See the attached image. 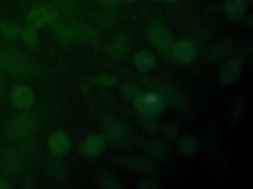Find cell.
<instances>
[{
  "instance_id": "obj_19",
  "label": "cell",
  "mask_w": 253,
  "mask_h": 189,
  "mask_svg": "<svg viewBox=\"0 0 253 189\" xmlns=\"http://www.w3.org/2000/svg\"><path fill=\"white\" fill-rule=\"evenodd\" d=\"M199 143L196 137L192 135H184L179 140L178 148L182 154L192 155L198 151Z\"/></svg>"
},
{
  "instance_id": "obj_1",
  "label": "cell",
  "mask_w": 253,
  "mask_h": 189,
  "mask_svg": "<svg viewBox=\"0 0 253 189\" xmlns=\"http://www.w3.org/2000/svg\"><path fill=\"white\" fill-rule=\"evenodd\" d=\"M0 66L17 76H26L32 71L30 59L14 46L0 47Z\"/></svg>"
},
{
  "instance_id": "obj_12",
  "label": "cell",
  "mask_w": 253,
  "mask_h": 189,
  "mask_svg": "<svg viewBox=\"0 0 253 189\" xmlns=\"http://www.w3.org/2000/svg\"><path fill=\"white\" fill-rule=\"evenodd\" d=\"M48 145L53 153L63 155L70 148L71 140L66 132L60 130L51 134L48 140Z\"/></svg>"
},
{
  "instance_id": "obj_27",
  "label": "cell",
  "mask_w": 253,
  "mask_h": 189,
  "mask_svg": "<svg viewBox=\"0 0 253 189\" xmlns=\"http://www.w3.org/2000/svg\"><path fill=\"white\" fill-rule=\"evenodd\" d=\"M141 125L144 128L145 131L150 133V134H154V133L158 131V124L152 118L143 117V119L141 121Z\"/></svg>"
},
{
  "instance_id": "obj_30",
  "label": "cell",
  "mask_w": 253,
  "mask_h": 189,
  "mask_svg": "<svg viewBox=\"0 0 253 189\" xmlns=\"http://www.w3.org/2000/svg\"><path fill=\"white\" fill-rule=\"evenodd\" d=\"M138 188L140 189H156L158 188V183L151 179H145L140 182Z\"/></svg>"
},
{
  "instance_id": "obj_5",
  "label": "cell",
  "mask_w": 253,
  "mask_h": 189,
  "mask_svg": "<svg viewBox=\"0 0 253 189\" xmlns=\"http://www.w3.org/2000/svg\"><path fill=\"white\" fill-rule=\"evenodd\" d=\"M33 117L27 113L20 114L12 118L8 126V135L12 140H20L29 137L35 129Z\"/></svg>"
},
{
  "instance_id": "obj_26",
  "label": "cell",
  "mask_w": 253,
  "mask_h": 189,
  "mask_svg": "<svg viewBox=\"0 0 253 189\" xmlns=\"http://www.w3.org/2000/svg\"><path fill=\"white\" fill-rule=\"evenodd\" d=\"M94 19L97 23L103 25V26H111V25H114V22H115V17L113 15L105 11L96 13Z\"/></svg>"
},
{
  "instance_id": "obj_9",
  "label": "cell",
  "mask_w": 253,
  "mask_h": 189,
  "mask_svg": "<svg viewBox=\"0 0 253 189\" xmlns=\"http://www.w3.org/2000/svg\"><path fill=\"white\" fill-rule=\"evenodd\" d=\"M171 52L176 61L181 63H190L196 56L195 47L187 40H180L173 44Z\"/></svg>"
},
{
  "instance_id": "obj_18",
  "label": "cell",
  "mask_w": 253,
  "mask_h": 189,
  "mask_svg": "<svg viewBox=\"0 0 253 189\" xmlns=\"http://www.w3.org/2000/svg\"><path fill=\"white\" fill-rule=\"evenodd\" d=\"M145 147L149 155L158 160L166 159L169 154L167 146L160 140H149L146 143Z\"/></svg>"
},
{
  "instance_id": "obj_4",
  "label": "cell",
  "mask_w": 253,
  "mask_h": 189,
  "mask_svg": "<svg viewBox=\"0 0 253 189\" xmlns=\"http://www.w3.org/2000/svg\"><path fill=\"white\" fill-rule=\"evenodd\" d=\"M60 13L53 7L40 4L31 8L26 16L27 26L38 29L60 21Z\"/></svg>"
},
{
  "instance_id": "obj_3",
  "label": "cell",
  "mask_w": 253,
  "mask_h": 189,
  "mask_svg": "<svg viewBox=\"0 0 253 189\" xmlns=\"http://www.w3.org/2000/svg\"><path fill=\"white\" fill-rule=\"evenodd\" d=\"M134 101L137 112L146 118L158 116L165 106V100L155 92L140 93Z\"/></svg>"
},
{
  "instance_id": "obj_20",
  "label": "cell",
  "mask_w": 253,
  "mask_h": 189,
  "mask_svg": "<svg viewBox=\"0 0 253 189\" xmlns=\"http://www.w3.org/2000/svg\"><path fill=\"white\" fill-rule=\"evenodd\" d=\"M247 3L244 0H227L225 2L224 10L232 18H240L245 11Z\"/></svg>"
},
{
  "instance_id": "obj_33",
  "label": "cell",
  "mask_w": 253,
  "mask_h": 189,
  "mask_svg": "<svg viewBox=\"0 0 253 189\" xmlns=\"http://www.w3.org/2000/svg\"><path fill=\"white\" fill-rule=\"evenodd\" d=\"M244 1H245L246 3L248 2V1H251V0H244Z\"/></svg>"
},
{
  "instance_id": "obj_16",
  "label": "cell",
  "mask_w": 253,
  "mask_h": 189,
  "mask_svg": "<svg viewBox=\"0 0 253 189\" xmlns=\"http://www.w3.org/2000/svg\"><path fill=\"white\" fill-rule=\"evenodd\" d=\"M78 39L82 40L92 45L100 42V36L97 30L89 25L78 24Z\"/></svg>"
},
{
  "instance_id": "obj_17",
  "label": "cell",
  "mask_w": 253,
  "mask_h": 189,
  "mask_svg": "<svg viewBox=\"0 0 253 189\" xmlns=\"http://www.w3.org/2000/svg\"><path fill=\"white\" fill-rule=\"evenodd\" d=\"M129 47V38L122 32L116 35L115 39L111 43L109 47V53L112 56H122L126 53Z\"/></svg>"
},
{
  "instance_id": "obj_13",
  "label": "cell",
  "mask_w": 253,
  "mask_h": 189,
  "mask_svg": "<svg viewBox=\"0 0 253 189\" xmlns=\"http://www.w3.org/2000/svg\"><path fill=\"white\" fill-rule=\"evenodd\" d=\"M243 62L239 59H232L223 66L220 73L222 82L225 85H229L236 81L242 71Z\"/></svg>"
},
{
  "instance_id": "obj_29",
  "label": "cell",
  "mask_w": 253,
  "mask_h": 189,
  "mask_svg": "<svg viewBox=\"0 0 253 189\" xmlns=\"http://www.w3.org/2000/svg\"><path fill=\"white\" fill-rule=\"evenodd\" d=\"M102 7L106 9H115L119 6L121 0H96Z\"/></svg>"
},
{
  "instance_id": "obj_24",
  "label": "cell",
  "mask_w": 253,
  "mask_h": 189,
  "mask_svg": "<svg viewBox=\"0 0 253 189\" xmlns=\"http://www.w3.org/2000/svg\"><path fill=\"white\" fill-rule=\"evenodd\" d=\"M121 93L128 100H134L136 97L140 94V91L139 87L132 83H124L121 87Z\"/></svg>"
},
{
  "instance_id": "obj_25",
  "label": "cell",
  "mask_w": 253,
  "mask_h": 189,
  "mask_svg": "<svg viewBox=\"0 0 253 189\" xmlns=\"http://www.w3.org/2000/svg\"><path fill=\"white\" fill-rule=\"evenodd\" d=\"M99 183L105 189H121V183L115 177L109 175H103L99 179Z\"/></svg>"
},
{
  "instance_id": "obj_8",
  "label": "cell",
  "mask_w": 253,
  "mask_h": 189,
  "mask_svg": "<svg viewBox=\"0 0 253 189\" xmlns=\"http://www.w3.org/2000/svg\"><path fill=\"white\" fill-rule=\"evenodd\" d=\"M54 37L63 44H70L78 39V24L58 21L53 25Z\"/></svg>"
},
{
  "instance_id": "obj_2",
  "label": "cell",
  "mask_w": 253,
  "mask_h": 189,
  "mask_svg": "<svg viewBox=\"0 0 253 189\" xmlns=\"http://www.w3.org/2000/svg\"><path fill=\"white\" fill-rule=\"evenodd\" d=\"M146 35L150 44L160 53L167 54L171 51L174 44L172 35L162 21H152L146 28Z\"/></svg>"
},
{
  "instance_id": "obj_11",
  "label": "cell",
  "mask_w": 253,
  "mask_h": 189,
  "mask_svg": "<svg viewBox=\"0 0 253 189\" xmlns=\"http://www.w3.org/2000/svg\"><path fill=\"white\" fill-rule=\"evenodd\" d=\"M104 127L106 136L111 142L118 145L126 142V131L121 123L116 120L109 119L105 122Z\"/></svg>"
},
{
  "instance_id": "obj_22",
  "label": "cell",
  "mask_w": 253,
  "mask_h": 189,
  "mask_svg": "<svg viewBox=\"0 0 253 189\" xmlns=\"http://www.w3.org/2000/svg\"><path fill=\"white\" fill-rule=\"evenodd\" d=\"M1 32L7 39L14 40L20 36V28L17 24L13 22H5L1 25Z\"/></svg>"
},
{
  "instance_id": "obj_32",
  "label": "cell",
  "mask_w": 253,
  "mask_h": 189,
  "mask_svg": "<svg viewBox=\"0 0 253 189\" xmlns=\"http://www.w3.org/2000/svg\"><path fill=\"white\" fill-rule=\"evenodd\" d=\"M124 1H135V0H124Z\"/></svg>"
},
{
  "instance_id": "obj_21",
  "label": "cell",
  "mask_w": 253,
  "mask_h": 189,
  "mask_svg": "<svg viewBox=\"0 0 253 189\" xmlns=\"http://www.w3.org/2000/svg\"><path fill=\"white\" fill-rule=\"evenodd\" d=\"M20 36L23 43L29 47H35L38 44V33L37 29L27 26L20 31Z\"/></svg>"
},
{
  "instance_id": "obj_14",
  "label": "cell",
  "mask_w": 253,
  "mask_h": 189,
  "mask_svg": "<svg viewBox=\"0 0 253 189\" xmlns=\"http://www.w3.org/2000/svg\"><path fill=\"white\" fill-rule=\"evenodd\" d=\"M106 146L104 137L98 134H90L86 137L83 146L84 153L89 158L100 155Z\"/></svg>"
},
{
  "instance_id": "obj_7",
  "label": "cell",
  "mask_w": 253,
  "mask_h": 189,
  "mask_svg": "<svg viewBox=\"0 0 253 189\" xmlns=\"http://www.w3.org/2000/svg\"><path fill=\"white\" fill-rule=\"evenodd\" d=\"M40 4H45L55 9L60 14L77 16L81 13L80 0H39Z\"/></svg>"
},
{
  "instance_id": "obj_23",
  "label": "cell",
  "mask_w": 253,
  "mask_h": 189,
  "mask_svg": "<svg viewBox=\"0 0 253 189\" xmlns=\"http://www.w3.org/2000/svg\"><path fill=\"white\" fill-rule=\"evenodd\" d=\"M93 82L102 87H110L118 82V78L115 75L109 73H102L96 75L93 78Z\"/></svg>"
},
{
  "instance_id": "obj_6",
  "label": "cell",
  "mask_w": 253,
  "mask_h": 189,
  "mask_svg": "<svg viewBox=\"0 0 253 189\" xmlns=\"http://www.w3.org/2000/svg\"><path fill=\"white\" fill-rule=\"evenodd\" d=\"M11 100L14 106L18 109H29L35 103V93L29 86L21 84L12 90Z\"/></svg>"
},
{
  "instance_id": "obj_31",
  "label": "cell",
  "mask_w": 253,
  "mask_h": 189,
  "mask_svg": "<svg viewBox=\"0 0 253 189\" xmlns=\"http://www.w3.org/2000/svg\"><path fill=\"white\" fill-rule=\"evenodd\" d=\"M11 189L9 183L5 181V180H0V189Z\"/></svg>"
},
{
  "instance_id": "obj_15",
  "label": "cell",
  "mask_w": 253,
  "mask_h": 189,
  "mask_svg": "<svg viewBox=\"0 0 253 189\" xmlns=\"http://www.w3.org/2000/svg\"><path fill=\"white\" fill-rule=\"evenodd\" d=\"M134 64L140 72H148L155 67L156 57L149 50H141L134 57Z\"/></svg>"
},
{
  "instance_id": "obj_28",
  "label": "cell",
  "mask_w": 253,
  "mask_h": 189,
  "mask_svg": "<svg viewBox=\"0 0 253 189\" xmlns=\"http://www.w3.org/2000/svg\"><path fill=\"white\" fill-rule=\"evenodd\" d=\"M164 132H165L167 137H168L169 140H173V139L176 138L178 134V128H177V126L169 124L164 128Z\"/></svg>"
},
{
  "instance_id": "obj_10",
  "label": "cell",
  "mask_w": 253,
  "mask_h": 189,
  "mask_svg": "<svg viewBox=\"0 0 253 189\" xmlns=\"http://www.w3.org/2000/svg\"><path fill=\"white\" fill-rule=\"evenodd\" d=\"M124 166L140 174H152L155 171V165L150 159L142 157H128L121 159Z\"/></svg>"
}]
</instances>
